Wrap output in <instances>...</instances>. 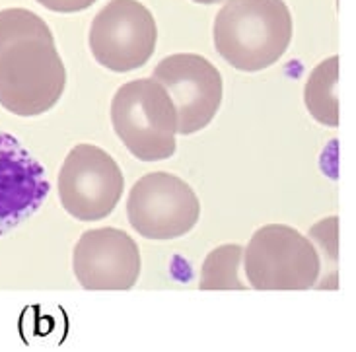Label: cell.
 I'll list each match as a JSON object with an SVG mask.
<instances>
[{"mask_svg":"<svg viewBox=\"0 0 356 352\" xmlns=\"http://www.w3.org/2000/svg\"><path fill=\"white\" fill-rule=\"evenodd\" d=\"M47 195L43 166L16 136L0 131V238L31 218Z\"/></svg>","mask_w":356,"mask_h":352,"instance_id":"cell-10","label":"cell"},{"mask_svg":"<svg viewBox=\"0 0 356 352\" xmlns=\"http://www.w3.org/2000/svg\"><path fill=\"white\" fill-rule=\"evenodd\" d=\"M125 177L113 156L94 144H78L58 172L63 209L80 222L107 218L123 197Z\"/></svg>","mask_w":356,"mask_h":352,"instance_id":"cell-5","label":"cell"},{"mask_svg":"<svg viewBox=\"0 0 356 352\" xmlns=\"http://www.w3.org/2000/svg\"><path fill=\"white\" fill-rule=\"evenodd\" d=\"M158 28L152 12L138 0H109L90 28V51L102 67L131 72L152 58Z\"/></svg>","mask_w":356,"mask_h":352,"instance_id":"cell-6","label":"cell"},{"mask_svg":"<svg viewBox=\"0 0 356 352\" xmlns=\"http://www.w3.org/2000/svg\"><path fill=\"white\" fill-rule=\"evenodd\" d=\"M241 259L255 290H309L321 273L316 246L286 224H267L257 230Z\"/></svg>","mask_w":356,"mask_h":352,"instance_id":"cell-4","label":"cell"},{"mask_svg":"<svg viewBox=\"0 0 356 352\" xmlns=\"http://www.w3.org/2000/svg\"><path fill=\"white\" fill-rule=\"evenodd\" d=\"M197 4H220V2H226V0H193Z\"/></svg>","mask_w":356,"mask_h":352,"instance_id":"cell-14","label":"cell"},{"mask_svg":"<svg viewBox=\"0 0 356 352\" xmlns=\"http://www.w3.org/2000/svg\"><path fill=\"white\" fill-rule=\"evenodd\" d=\"M152 78L165 88L174 102L179 134L207 129L220 109L224 94L220 72L201 55L175 53L162 58Z\"/></svg>","mask_w":356,"mask_h":352,"instance_id":"cell-8","label":"cell"},{"mask_svg":"<svg viewBox=\"0 0 356 352\" xmlns=\"http://www.w3.org/2000/svg\"><path fill=\"white\" fill-rule=\"evenodd\" d=\"M113 131L140 162H162L175 154L177 113L165 88L140 78L119 88L111 99Z\"/></svg>","mask_w":356,"mask_h":352,"instance_id":"cell-3","label":"cell"},{"mask_svg":"<svg viewBox=\"0 0 356 352\" xmlns=\"http://www.w3.org/2000/svg\"><path fill=\"white\" fill-rule=\"evenodd\" d=\"M339 57H329L312 70L304 88V102L309 115L318 121L335 129L339 127Z\"/></svg>","mask_w":356,"mask_h":352,"instance_id":"cell-11","label":"cell"},{"mask_svg":"<svg viewBox=\"0 0 356 352\" xmlns=\"http://www.w3.org/2000/svg\"><path fill=\"white\" fill-rule=\"evenodd\" d=\"M131 226L146 239H175L189 234L201 216V202L189 183L177 175H143L127 199Z\"/></svg>","mask_w":356,"mask_h":352,"instance_id":"cell-7","label":"cell"},{"mask_svg":"<svg viewBox=\"0 0 356 352\" xmlns=\"http://www.w3.org/2000/svg\"><path fill=\"white\" fill-rule=\"evenodd\" d=\"M214 47L230 67L259 72L279 63L292 41L284 0H226L214 18Z\"/></svg>","mask_w":356,"mask_h":352,"instance_id":"cell-2","label":"cell"},{"mask_svg":"<svg viewBox=\"0 0 356 352\" xmlns=\"http://www.w3.org/2000/svg\"><path fill=\"white\" fill-rule=\"evenodd\" d=\"M72 271L84 290H131L140 276V249L123 230H88L72 251Z\"/></svg>","mask_w":356,"mask_h":352,"instance_id":"cell-9","label":"cell"},{"mask_svg":"<svg viewBox=\"0 0 356 352\" xmlns=\"http://www.w3.org/2000/svg\"><path fill=\"white\" fill-rule=\"evenodd\" d=\"M67 86V68L47 22L28 8L0 10V105L18 117L47 113Z\"/></svg>","mask_w":356,"mask_h":352,"instance_id":"cell-1","label":"cell"},{"mask_svg":"<svg viewBox=\"0 0 356 352\" xmlns=\"http://www.w3.org/2000/svg\"><path fill=\"white\" fill-rule=\"evenodd\" d=\"M43 8L51 10V12H58V14H74V12H82V10L94 6L97 0H35Z\"/></svg>","mask_w":356,"mask_h":352,"instance_id":"cell-13","label":"cell"},{"mask_svg":"<svg viewBox=\"0 0 356 352\" xmlns=\"http://www.w3.org/2000/svg\"><path fill=\"white\" fill-rule=\"evenodd\" d=\"M243 248L226 243L212 249L201 266V290H248L250 285L241 282L240 269Z\"/></svg>","mask_w":356,"mask_h":352,"instance_id":"cell-12","label":"cell"}]
</instances>
